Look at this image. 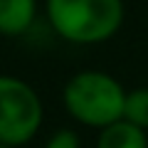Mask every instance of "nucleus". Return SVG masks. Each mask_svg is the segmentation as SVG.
<instances>
[{"mask_svg":"<svg viewBox=\"0 0 148 148\" xmlns=\"http://www.w3.org/2000/svg\"><path fill=\"white\" fill-rule=\"evenodd\" d=\"M42 148H82V138L74 128L64 126V128H57V131L49 133Z\"/></svg>","mask_w":148,"mask_h":148,"instance_id":"obj_7","label":"nucleus"},{"mask_svg":"<svg viewBox=\"0 0 148 148\" xmlns=\"http://www.w3.org/2000/svg\"><path fill=\"white\" fill-rule=\"evenodd\" d=\"M94 148H148V133L121 119L96 131Z\"/></svg>","mask_w":148,"mask_h":148,"instance_id":"obj_5","label":"nucleus"},{"mask_svg":"<svg viewBox=\"0 0 148 148\" xmlns=\"http://www.w3.org/2000/svg\"><path fill=\"white\" fill-rule=\"evenodd\" d=\"M0 148H8V146H3V143H0Z\"/></svg>","mask_w":148,"mask_h":148,"instance_id":"obj_8","label":"nucleus"},{"mask_svg":"<svg viewBox=\"0 0 148 148\" xmlns=\"http://www.w3.org/2000/svg\"><path fill=\"white\" fill-rule=\"evenodd\" d=\"M47 25L59 40L79 47L104 45L126 20L123 0H45Z\"/></svg>","mask_w":148,"mask_h":148,"instance_id":"obj_1","label":"nucleus"},{"mask_svg":"<svg viewBox=\"0 0 148 148\" xmlns=\"http://www.w3.org/2000/svg\"><path fill=\"white\" fill-rule=\"evenodd\" d=\"M123 104L126 86L114 74L101 69L74 72L62 86V106L69 119L94 131L121 121Z\"/></svg>","mask_w":148,"mask_h":148,"instance_id":"obj_2","label":"nucleus"},{"mask_svg":"<svg viewBox=\"0 0 148 148\" xmlns=\"http://www.w3.org/2000/svg\"><path fill=\"white\" fill-rule=\"evenodd\" d=\"M123 121L148 133V86H136L126 91L123 104Z\"/></svg>","mask_w":148,"mask_h":148,"instance_id":"obj_6","label":"nucleus"},{"mask_svg":"<svg viewBox=\"0 0 148 148\" xmlns=\"http://www.w3.org/2000/svg\"><path fill=\"white\" fill-rule=\"evenodd\" d=\"M37 20V0H0V37L17 40Z\"/></svg>","mask_w":148,"mask_h":148,"instance_id":"obj_4","label":"nucleus"},{"mask_svg":"<svg viewBox=\"0 0 148 148\" xmlns=\"http://www.w3.org/2000/svg\"><path fill=\"white\" fill-rule=\"evenodd\" d=\"M45 123V104L30 82L0 74V143L22 148L37 138Z\"/></svg>","mask_w":148,"mask_h":148,"instance_id":"obj_3","label":"nucleus"}]
</instances>
